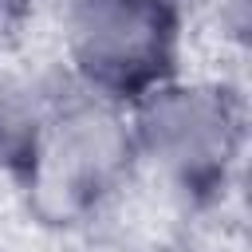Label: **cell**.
Here are the masks:
<instances>
[{
    "label": "cell",
    "instance_id": "6da1fadb",
    "mask_svg": "<svg viewBox=\"0 0 252 252\" xmlns=\"http://www.w3.org/2000/svg\"><path fill=\"white\" fill-rule=\"evenodd\" d=\"M161 51V12L146 0H106L83 20V55L106 75L150 67Z\"/></svg>",
    "mask_w": 252,
    "mask_h": 252
},
{
    "label": "cell",
    "instance_id": "7a4b0ae2",
    "mask_svg": "<svg viewBox=\"0 0 252 252\" xmlns=\"http://www.w3.org/2000/svg\"><path fill=\"white\" fill-rule=\"evenodd\" d=\"M150 138L185 169L213 165L224 154V110L205 94H169L150 114Z\"/></svg>",
    "mask_w": 252,
    "mask_h": 252
},
{
    "label": "cell",
    "instance_id": "3957f363",
    "mask_svg": "<svg viewBox=\"0 0 252 252\" xmlns=\"http://www.w3.org/2000/svg\"><path fill=\"white\" fill-rule=\"evenodd\" d=\"M118 158H122V134L110 118L83 114L67 122L59 142V165L67 177H102L118 165Z\"/></svg>",
    "mask_w": 252,
    "mask_h": 252
}]
</instances>
